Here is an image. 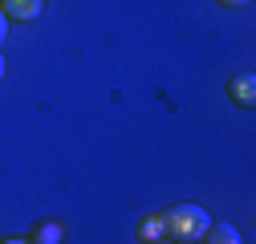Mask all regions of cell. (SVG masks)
Instances as JSON below:
<instances>
[{
	"label": "cell",
	"mask_w": 256,
	"mask_h": 244,
	"mask_svg": "<svg viewBox=\"0 0 256 244\" xmlns=\"http://www.w3.org/2000/svg\"><path fill=\"white\" fill-rule=\"evenodd\" d=\"M4 74H8V61H4V53H0V82H4Z\"/></svg>",
	"instance_id": "10"
},
{
	"label": "cell",
	"mask_w": 256,
	"mask_h": 244,
	"mask_svg": "<svg viewBox=\"0 0 256 244\" xmlns=\"http://www.w3.org/2000/svg\"><path fill=\"white\" fill-rule=\"evenodd\" d=\"M228 102L232 106H240V110H248L252 102H256V78L252 74H236V78H228Z\"/></svg>",
	"instance_id": "2"
},
{
	"label": "cell",
	"mask_w": 256,
	"mask_h": 244,
	"mask_svg": "<svg viewBox=\"0 0 256 244\" xmlns=\"http://www.w3.org/2000/svg\"><path fill=\"white\" fill-rule=\"evenodd\" d=\"M138 240H142V244L167 240V228H163V212H158V216H142V224H138Z\"/></svg>",
	"instance_id": "6"
},
{
	"label": "cell",
	"mask_w": 256,
	"mask_h": 244,
	"mask_svg": "<svg viewBox=\"0 0 256 244\" xmlns=\"http://www.w3.org/2000/svg\"><path fill=\"white\" fill-rule=\"evenodd\" d=\"M33 244H66V228H61V220H41L33 228Z\"/></svg>",
	"instance_id": "5"
},
{
	"label": "cell",
	"mask_w": 256,
	"mask_h": 244,
	"mask_svg": "<svg viewBox=\"0 0 256 244\" xmlns=\"http://www.w3.org/2000/svg\"><path fill=\"white\" fill-rule=\"evenodd\" d=\"M41 12H45V0H4L8 20H37Z\"/></svg>",
	"instance_id": "3"
},
{
	"label": "cell",
	"mask_w": 256,
	"mask_h": 244,
	"mask_svg": "<svg viewBox=\"0 0 256 244\" xmlns=\"http://www.w3.org/2000/svg\"><path fill=\"white\" fill-rule=\"evenodd\" d=\"M163 228L175 244H200L204 232L212 228V212L200 204H171L163 212Z\"/></svg>",
	"instance_id": "1"
},
{
	"label": "cell",
	"mask_w": 256,
	"mask_h": 244,
	"mask_svg": "<svg viewBox=\"0 0 256 244\" xmlns=\"http://www.w3.org/2000/svg\"><path fill=\"white\" fill-rule=\"evenodd\" d=\"M220 4H224V8H248L252 0H220Z\"/></svg>",
	"instance_id": "8"
},
{
	"label": "cell",
	"mask_w": 256,
	"mask_h": 244,
	"mask_svg": "<svg viewBox=\"0 0 256 244\" xmlns=\"http://www.w3.org/2000/svg\"><path fill=\"white\" fill-rule=\"evenodd\" d=\"M200 244H244V240H240V228H236V224H228V220H212V228L204 232Z\"/></svg>",
	"instance_id": "4"
},
{
	"label": "cell",
	"mask_w": 256,
	"mask_h": 244,
	"mask_svg": "<svg viewBox=\"0 0 256 244\" xmlns=\"http://www.w3.org/2000/svg\"><path fill=\"white\" fill-rule=\"evenodd\" d=\"M154 244H167V240H154ZM171 244H175V240H171Z\"/></svg>",
	"instance_id": "11"
},
{
	"label": "cell",
	"mask_w": 256,
	"mask_h": 244,
	"mask_svg": "<svg viewBox=\"0 0 256 244\" xmlns=\"http://www.w3.org/2000/svg\"><path fill=\"white\" fill-rule=\"evenodd\" d=\"M8 41V16H4V8H0V45Z\"/></svg>",
	"instance_id": "7"
},
{
	"label": "cell",
	"mask_w": 256,
	"mask_h": 244,
	"mask_svg": "<svg viewBox=\"0 0 256 244\" xmlns=\"http://www.w3.org/2000/svg\"><path fill=\"white\" fill-rule=\"evenodd\" d=\"M0 244H33V240H24V236H8V240H0Z\"/></svg>",
	"instance_id": "9"
}]
</instances>
